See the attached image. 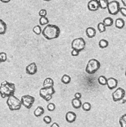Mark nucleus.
<instances>
[{
    "mask_svg": "<svg viewBox=\"0 0 126 127\" xmlns=\"http://www.w3.org/2000/svg\"><path fill=\"white\" fill-rule=\"evenodd\" d=\"M98 81L99 83L102 86H105L107 84V79L103 75H101L99 77Z\"/></svg>",
    "mask_w": 126,
    "mask_h": 127,
    "instance_id": "24",
    "label": "nucleus"
},
{
    "mask_svg": "<svg viewBox=\"0 0 126 127\" xmlns=\"http://www.w3.org/2000/svg\"><path fill=\"white\" fill-rule=\"evenodd\" d=\"M88 9L92 12L97 11L100 8L98 0H91L88 3Z\"/></svg>",
    "mask_w": 126,
    "mask_h": 127,
    "instance_id": "11",
    "label": "nucleus"
},
{
    "mask_svg": "<svg viewBox=\"0 0 126 127\" xmlns=\"http://www.w3.org/2000/svg\"></svg>",
    "mask_w": 126,
    "mask_h": 127,
    "instance_id": "42",
    "label": "nucleus"
},
{
    "mask_svg": "<svg viewBox=\"0 0 126 127\" xmlns=\"http://www.w3.org/2000/svg\"><path fill=\"white\" fill-rule=\"evenodd\" d=\"M79 54V51L74 49H73L72 51L71 52V55L73 56H78Z\"/></svg>",
    "mask_w": 126,
    "mask_h": 127,
    "instance_id": "34",
    "label": "nucleus"
},
{
    "mask_svg": "<svg viewBox=\"0 0 126 127\" xmlns=\"http://www.w3.org/2000/svg\"><path fill=\"white\" fill-rule=\"evenodd\" d=\"M55 93V90L54 87H43L40 90L39 95L45 100L49 101L51 100L52 95Z\"/></svg>",
    "mask_w": 126,
    "mask_h": 127,
    "instance_id": "4",
    "label": "nucleus"
},
{
    "mask_svg": "<svg viewBox=\"0 0 126 127\" xmlns=\"http://www.w3.org/2000/svg\"><path fill=\"white\" fill-rule=\"evenodd\" d=\"M120 8L119 2L117 1L113 0L109 2L107 9L110 14L114 15L120 12Z\"/></svg>",
    "mask_w": 126,
    "mask_h": 127,
    "instance_id": "8",
    "label": "nucleus"
},
{
    "mask_svg": "<svg viewBox=\"0 0 126 127\" xmlns=\"http://www.w3.org/2000/svg\"><path fill=\"white\" fill-rule=\"evenodd\" d=\"M86 34L88 38H92L96 36V31L94 28L89 27L86 29Z\"/></svg>",
    "mask_w": 126,
    "mask_h": 127,
    "instance_id": "14",
    "label": "nucleus"
},
{
    "mask_svg": "<svg viewBox=\"0 0 126 127\" xmlns=\"http://www.w3.org/2000/svg\"><path fill=\"white\" fill-rule=\"evenodd\" d=\"M43 0L45 1H51L52 0Z\"/></svg>",
    "mask_w": 126,
    "mask_h": 127,
    "instance_id": "39",
    "label": "nucleus"
},
{
    "mask_svg": "<svg viewBox=\"0 0 126 127\" xmlns=\"http://www.w3.org/2000/svg\"><path fill=\"white\" fill-rule=\"evenodd\" d=\"M85 41L82 38H77L74 39L71 44L73 49L76 50L79 52L84 50L85 47Z\"/></svg>",
    "mask_w": 126,
    "mask_h": 127,
    "instance_id": "6",
    "label": "nucleus"
},
{
    "mask_svg": "<svg viewBox=\"0 0 126 127\" xmlns=\"http://www.w3.org/2000/svg\"><path fill=\"white\" fill-rule=\"evenodd\" d=\"M71 80V78L69 75L64 74L62 77L61 80L63 83L65 84H67L70 83Z\"/></svg>",
    "mask_w": 126,
    "mask_h": 127,
    "instance_id": "22",
    "label": "nucleus"
},
{
    "mask_svg": "<svg viewBox=\"0 0 126 127\" xmlns=\"http://www.w3.org/2000/svg\"><path fill=\"white\" fill-rule=\"evenodd\" d=\"M72 105L73 107L75 109H79L82 106L81 101L80 99L74 98L72 100Z\"/></svg>",
    "mask_w": 126,
    "mask_h": 127,
    "instance_id": "16",
    "label": "nucleus"
},
{
    "mask_svg": "<svg viewBox=\"0 0 126 127\" xmlns=\"http://www.w3.org/2000/svg\"><path fill=\"white\" fill-rule=\"evenodd\" d=\"M25 70L27 74L30 75H33L37 72V65L35 63H32L26 66Z\"/></svg>",
    "mask_w": 126,
    "mask_h": 127,
    "instance_id": "10",
    "label": "nucleus"
},
{
    "mask_svg": "<svg viewBox=\"0 0 126 127\" xmlns=\"http://www.w3.org/2000/svg\"><path fill=\"white\" fill-rule=\"evenodd\" d=\"M39 15L40 17H45L47 15V10L45 9H42L39 12Z\"/></svg>",
    "mask_w": 126,
    "mask_h": 127,
    "instance_id": "32",
    "label": "nucleus"
},
{
    "mask_svg": "<svg viewBox=\"0 0 126 127\" xmlns=\"http://www.w3.org/2000/svg\"><path fill=\"white\" fill-rule=\"evenodd\" d=\"M103 22L105 25L106 27H111L114 24V20L111 17H107L104 19Z\"/></svg>",
    "mask_w": 126,
    "mask_h": 127,
    "instance_id": "21",
    "label": "nucleus"
},
{
    "mask_svg": "<svg viewBox=\"0 0 126 127\" xmlns=\"http://www.w3.org/2000/svg\"><path fill=\"white\" fill-rule=\"evenodd\" d=\"M7 60V55L3 52H0V62L1 63L4 62Z\"/></svg>",
    "mask_w": 126,
    "mask_h": 127,
    "instance_id": "29",
    "label": "nucleus"
},
{
    "mask_svg": "<svg viewBox=\"0 0 126 127\" xmlns=\"http://www.w3.org/2000/svg\"><path fill=\"white\" fill-rule=\"evenodd\" d=\"M35 100V98L29 95H23L21 100L22 105L28 109H30L33 106Z\"/></svg>",
    "mask_w": 126,
    "mask_h": 127,
    "instance_id": "7",
    "label": "nucleus"
},
{
    "mask_svg": "<svg viewBox=\"0 0 126 127\" xmlns=\"http://www.w3.org/2000/svg\"><path fill=\"white\" fill-rule=\"evenodd\" d=\"M43 121L46 124H49L51 123L52 119L49 116H46L43 118Z\"/></svg>",
    "mask_w": 126,
    "mask_h": 127,
    "instance_id": "31",
    "label": "nucleus"
},
{
    "mask_svg": "<svg viewBox=\"0 0 126 127\" xmlns=\"http://www.w3.org/2000/svg\"><path fill=\"white\" fill-rule=\"evenodd\" d=\"M50 127H60V125L58 124L57 123L55 122V123H53L52 124V125Z\"/></svg>",
    "mask_w": 126,
    "mask_h": 127,
    "instance_id": "36",
    "label": "nucleus"
},
{
    "mask_svg": "<svg viewBox=\"0 0 126 127\" xmlns=\"http://www.w3.org/2000/svg\"><path fill=\"white\" fill-rule=\"evenodd\" d=\"M99 45L100 48L104 49L108 46L109 42L105 39H102L100 41Z\"/></svg>",
    "mask_w": 126,
    "mask_h": 127,
    "instance_id": "23",
    "label": "nucleus"
},
{
    "mask_svg": "<svg viewBox=\"0 0 126 127\" xmlns=\"http://www.w3.org/2000/svg\"><path fill=\"white\" fill-rule=\"evenodd\" d=\"M120 12L124 16L126 17V8L125 7H121Z\"/></svg>",
    "mask_w": 126,
    "mask_h": 127,
    "instance_id": "33",
    "label": "nucleus"
},
{
    "mask_svg": "<svg viewBox=\"0 0 126 127\" xmlns=\"http://www.w3.org/2000/svg\"><path fill=\"white\" fill-rule=\"evenodd\" d=\"M10 0H0L1 2L3 3H9V2L10 1Z\"/></svg>",
    "mask_w": 126,
    "mask_h": 127,
    "instance_id": "37",
    "label": "nucleus"
},
{
    "mask_svg": "<svg viewBox=\"0 0 126 127\" xmlns=\"http://www.w3.org/2000/svg\"><path fill=\"white\" fill-rule=\"evenodd\" d=\"M125 22L124 20L121 18L117 19L115 21V27L118 29H122L125 26Z\"/></svg>",
    "mask_w": 126,
    "mask_h": 127,
    "instance_id": "18",
    "label": "nucleus"
},
{
    "mask_svg": "<svg viewBox=\"0 0 126 127\" xmlns=\"http://www.w3.org/2000/svg\"><path fill=\"white\" fill-rule=\"evenodd\" d=\"M61 30L60 28L55 25L48 24L43 30L42 33L48 40H52L60 36Z\"/></svg>",
    "mask_w": 126,
    "mask_h": 127,
    "instance_id": "1",
    "label": "nucleus"
},
{
    "mask_svg": "<svg viewBox=\"0 0 126 127\" xmlns=\"http://www.w3.org/2000/svg\"><path fill=\"white\" fill-rule=\"evenodd\" d=\"M45 113V109L42 107L38 106L34 112V115L36 117H39Z\"/></svg>",
    "mask_w": 126,
    "mask_h": 127,
    "instance_id": "19",
    "label": "nucleus"
},
{
    "mask_svg": "<svg viewBox=\"0 0 126 127\" xmlns=\"http://www.w3.org/2000/svg\"><path fill=\"white\" fill-rule=\"evenodd\" d=\"M118 84L117 80L114 78L111 77L107 79V84L109 89L113 90L117 87Z\"/></svg>",
    "mask_w": 126,
    "mask_h": 127,
    "instance_id": "12",
    "label": "nucleus"
},
{
    "mask_svg": "<svg viewBox=\"0 0 126 127\" xmlns=\"http://www.w3.org/2000/svg\"><path fill=\"white\" fill-rule=\"evenodd\" d=\"M33 32L37 35H39L42 33V28L39 25H36L33 28Z\"/></svg>",
    "mask_w": 126,
    "mask_h": 127,
    "instance_id": "28",
    "label": "nucleus"
},
{
    "mask_svg": "<svg viewBox=\"0 0 126 127\" xmlns=\"http://www.w3.org/2000/svg\"><path fill=\"white\" fill-rule=\"evenodd\" d=\"M54 80L51 78H46L43 82V86L44 87H54Z\"/></svg>",
    "mask_w": 126,
    "mask_h": 127,
    "instance_id": "15",
    "label": "nucleus"
},
{
    "mask_svg": "<svg viewBox=\"0 0 126 127\" xmlns=\"http://www.w3.org/2000/svg\"><path fill=\"white\" fill-rule=\"evenodd\" d=\"M100 63L98 60L92 59L88 61L86 66L85 71L90 74H94L100 67Z\"/></svg>",
    "mask_w": 126,
    "mask_h": 127,
    "instance_id": "5",
    "label": "nucleus"
},
{
    "mask_svg": "<svg viewBox=\"0 0 126 127\" xmlns=\"http://www.w3.org/2000/svg\"><path fill=\"white\" fill-rule=\"evenodd\" d=\"M74 97H75V98L80 99L82 97L81 94L80 93H75V95H74Z\"/></svg>",
    "mask_w": 126,
    "mask_h": 127,
    "instance_id": "35",
    "label": "nucleus"
},
{
    "mask_svg": "<svg viewBox=\"0 0 126 127\" xmlns=\"http://www.w3.org/2000/svg\"><path fill=\"white\" fill-rule=\"evenodd\" d=\"M47 109L50 112H53L56 109V106L54 103H49L47 107Z\"/></svg>",
    "mask_w": 126,
    "mask_h": 127,
    "instance_id": "30",
    "label": "nucleus"
},
{
    "mask_svg": "<svg viewBox=\"0 0 126 127\" xmlns=\"http://www.w3.org/2000/svg\"><path fill=\"white\" fill-rule=\"evenodd\" d=\"M0 63H1V62H0Z\"/></svg>",
    "mask_w": 126,
    "mask_h": 127,
    "instance_id": "41",
    "label": "nucleus"
},
{
    "mask_svg": "<svg viewBox=\"0 0 126 127\" xmlns=\"http://www.w3.org/2000/svg\"><path fill=\"white\" fill-rule=\"evenodd\" d=\"M125 95V90L123 88L119 87L112 93V98L114 101H119L124 97Z\"/></svg>",
    "mask_w": 126,
    "mask_h": 127,
    "instance_id": "9",
    "label": "nucleus"
},
{
    "mask_svg": "<svg viewBox=\"0 0 126 127\" xmlns=\"http://www.w3.org/2000/svg\"><path fill=\"white\" fill-rule=\"evenodd\" d=\"M15 90L14 83L4 81L1 82L0 86V95L2 98L8 97L14 95Z\"/></svg>",
    "mask_w": 126,
    "mask_h": 127,
    "instance_id": "2",
    "label": "nucleus"
},
{
    "mask_svg": "<svg viewBox=\"0 0 126 127\" xmlns=\"http://www.w3.org/2000/svg\"><path fill=\"white\" fill-rule=\"evenodd\" d=\"M100 8L103 9H107L109 1L108 0H98Z\"/></svg>",
    "mask_w": 126,
    "mask_h": 127,
    "instance_id": "20",
    "label": "nucleus"
},
{
    "mask_svg": "<svg viewBox=\"0 0 126 127\" xmlns=\"http://www.w3.org/2000/svg\"><path fill=\"white\" fill-rule=\"evenodd\" d=\"M39 21L40 24L42 26L46 25L49 23V20L46 16L40 17Z\"/></svg>",
    "mask_w": 126,
    "mask_h": 127,
    "instance_id": "25",
    "label": "nucleus"
},
{
    "mask_svg": "<svg viewBox=\"0 0 126 127\" xmlns=\"http://www.w3.org/2000/svg\"><path fill=\"white\" fill-rule=\"evenodd\" d=\"M7 29L6 24L2 19H0V35L6 33Z\"/></svg>",
    "mask_w": 126,
    "mask_h": 127,
    "instance_id": "17",
    "label": "nucleus"
},
{
    "mask_svg": "<svg viewBox=\"0 0 126 127\" xmlns=\"http://www.w3.org/2000/svg\"><path fill=\"white\" fill-rule=\"evenodd\" d=\"M6 104L11 111L19 110L22 105L21 100L15 96L14 95L7 97Z\"/></svg>",
    "mask_w": 126,
    "mask_h": 127,
    "instance_id": "3",
    "label": "nucleus"
},
{
    "mask_svg": "<svg viewBox=\"0 0 126 127\" xmlns=\"http://www.w3.org/2000/svg\"><path fill=\"white\" fill-rule=\"evenodd\" d=\"M97 29L100 32H104L106 30V27L103 22H100L97 25Z\"/></svg>",
    "mask_w": 126,
    "mask_h": 127,
    "instance_id": "26",
    "label": "nucleus"
},
{
    "mask_svg": "<svg viewBox=\"0 0 126 127\" xmlns=\"http://www.w3.org/2000/svg\"><path fill=\"white\" fill-rule=\"evenodd\" d=\"M76 118V114L74 112L72 111L67 112L65 116L66 121L69 123H72L74 122Z\"/></svg>",
    "mask_w": 126,
    "mask_h": 127,
    "instance_id": "13",
    "label": "nucleus"
},
{
    "mask_svg": "<svg viewBox=\"0 0 126 127\" xmlns=\"http://www.w3.org/2000/svg\"><path fill=\"white\" fill-rule=\"evenodd\" d=\"M125 75H126V72H125Z\"/></svg>",
    "mask_w": 126,
    "mask_h": 127,
    "instance_id": "40",
    "label": "nucleus"
},
{
    "mask_svg": "<svg viewBox=\"0 0 126 127\" xmlns=\"http://www.w3.org/2000/svg\"><path fill=\"white\" fill-rule=\"evenodd\" d=\"M82 109L84 111L88 112L90 110L91 108V104L89 102H85L82 104Z\"/></svg>",
    "mask_w": 126,
    "mask_h": 127,
    "instance_id": "27",
    "label": "nucleus"
},
{
    "mask_svg": "<svg viewBox=\"0 0 126 127\" xmlns=\"http://www.w3.org/2000/svg\"><path fill=\"white\" fill-rule=\"evenodd\" d=\"M121 1L124 5L126 6V0H121Z\"/></svg>",
    "mask_w": 126,
    "mask_h": 127,
    "instance_id": "38",
    "label": "nucleus"
}]
</instances>
